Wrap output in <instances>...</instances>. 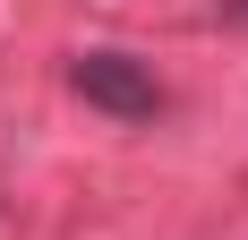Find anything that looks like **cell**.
Returning a JSON list of instances; mask_svg holds the SVG:
<instances>
[{
  "label": "cell",
  "mask_w": 248,
  "mask_h": 240,
  "mask_svg": "<svg viewBox=\"0 0 248 240\" xmlns=\"http://www.w3.org/2000/svg\"><path fill=\"white\" fill-rule=\"evenodd\" d=\"M214 17H223V26H248V0H214Z\"/></svg>",
  "instance_id": "7a4b0ae2"
},
{
  "label": "cell",
  "mask_w": 248,
  "mask_h": 240,
  "mask_svg": "<svg viewBox=\"0 0 248 240\" xmlns=\"http://www.w3.org/2000/svg\"><path fill=\"white\" fill-rule=\"evenodd\" d=\"M69 86L86 103H94V112H111V120H154L163 112V86H154V69L146 60H137V51H77L69 60Z\"/></svg>",
  "instance_id": "6da1fadb"
}]
</instances>
